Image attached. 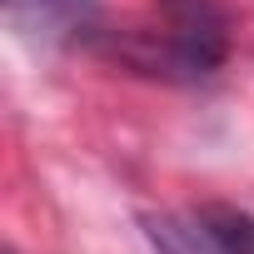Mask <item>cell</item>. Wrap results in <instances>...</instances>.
Here are the masks:
<instances>
[{
    "instance_id": "5",
    "label": "cell",
    "mask_w": 254,
    "mask_h": 254,
    "mask_svg": "<svg viewBox=\"0 0 254 254\" xmlns=\"http://www.w3.org/2000/svg\"><path fill=\"white\" fill-rule=\"evenodd\" d=\"M5 254H15V249H5Z\"/></svg>"
},
{
    "instance_id": "4",
    "label": "cell",
    "mask_w": 254,
    "mask_h": 254,
    "mask_svg": "<svg viewBox=\"0 0 254 254\" xmlns=\"http://www.w3.org/2000/svg\"><path fill=\"white\" fill-rule=\"evenodd\" d=\"M150 239L160 254H219L199 219H150Z\"/></svg>"
},
{
    "instance_id": "1",
    "label": "cell",
    "mask_w": 254,
    "mask_h": 254,
    "mask_svg": "<svg viewBox=\"0 0 254 254\" xmlns=\"http://www.w3.org/2000/svg\"><path fill=\"white\" fill-rule=\"evenodd\" d=\"M234 45V25L219 0H150V20L125 30L115 45L125 65L160 80H209Z\"/></svg>"
},
{
    "instance_id": "2",
    "label": "cell",
    "mask_w": 254,
    "mask_h": 254,
    "mask_svg": "<svg viewBox=\"0 0 254 254\" xmlns=\"http://www.w3.org/2000/svg\"><path fill=\"white\" fill-rule=\"evenodd\" d=\"M10 30L30 45H75L95 30L100 0H0Z\"/></svg>"
},
{
    "instance_id": "3",
    "label": "cell",
    "mask_w": 254,
    "mask_h": 254,
    "mask_svg": "<svg viewBox=\"0 0 254 254\" xmlns=\"http://www.w3.org/2000/svg\"><path fill=\"white\" fill-rule=\"evenodd\" d=\"M194 219L219 244V254H254V214H244L234 204H204Z\"/></svg>"
}]
</instances>
